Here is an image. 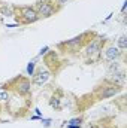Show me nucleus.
Instances as JSON below:
<instances>
[{
	"label": "nucleus",
	"mask_w": 127,
	"mask_h": 128,
	"mask_svg": "<svg viewBox=\"0 0 127 128\" xmlns=\"http://www.w3.org/2000/svg\"><path fill=\"white\" fill-rule=\"evenodd\" d=\"M81 122H82L81 118H75V119H70V121L67 122V125H81Z\"/></svg>",
	"instance_id": "nucleus-13"
},
{
	"label": "nucleus",
	"mask_w": 127,
	"mask_h": 128,
	"mask_svg": "<svg viewBox=\"0 0 127 128\" xmlns=\"http://www.w3.org/2000/svg\"><path fill=\"white\" fill-rule=\"evenodd\" d=\"M34 66H36L34 61H30V63H29V66H27V73H29V76H33V74H34Z\"/></svg>",
	"instance_id": "nucleus-12"
},
{
	"label": "nucleus",
	"mask_w": 127,
	"mask_h": 128,
	"mask_svg": "<svg viewBox=\"0 0 127 128\" xmlns=\"http://www.w3.org/2000/svg\"><path fill=\"white\" fill-rule=\"evenodd\" d=\"M84 39H85V34H81V36H78V37H75V39H70V40H67V42H64V43H60V45H58V48H67V49H78V48H79V46L82 45Z\"/></svg>",
	"instance_id": "nucleus-8"
},
{
	"label": "nucleus",
	"mask_w": 127,
	"mask_h": 128,
	"mask_svg": "<svg viewBox=\"0 0 127 128\" xmlns=\"http://www.w3.org/2000/svg\"><path fill=\"white\" fill-rule=\"evenodd\" d=\"M67 2H69V0H57V4H58L60 8H63V6L66 4V3H67Z\"/></svg>",
	"instance_id": "nucleus-15"
},
{
	"label": "nucleus",
	"mask_w": 127,
	"mask_h": 128,
	"mask_svg": "<svg viewBox=\"0 0 127 128\" xmlns=\"http://www.w3.org/2000/svg\"><path fill=\"white\" fill-rule=\"evenodd\" d=\"M103 37H96L94 40L88 42L87 46H85V51H84V57L85 58H91V61H94L96 58H99L102 49H103Z\"/></svg>",
	"instance_id": "nucleus-2"
},
{
	"label": "nucleus",
	"mask_w": 127,
	"mask_h": 128,
	"mask_svg": "<svg viewBox=\"0 0 127 128\" xmlns=\"http://www.w3.org/2000/svg\"><path fill=\"white\" fill-rule=\"evenodd\" d=\"M123 54L124 52H121L115 45H108L105 49H103V57H105V60L106 61H118V58H121L123 57Z\"/></svg>",
	"instance_id": "nucleus-5"
},
{
	"label": "nucleus",
	"mask_w": 127,
	"mask_h": 128,
	"mask_svg": "<svg viewBox=\"0 0 127 128\" xmlns=\"http://www.w3.org/2000/svg\"><path fill=\"white\" fill-rule=\"evenodd\" d=\"M49 78H51V72L48 70V68H39L34 74H33V84L34 85H37V86H40V85H43V84H46L48 80H49Z\"/></svg>",
	"instance_id": "nucleus-7"
},
{
	"label": "nucleus",
	"mask_w": 127,
	"mask_h": 128,
	"mask_svg": "<svg viewBox=\"0 0 127 128\" xmlns=\"http://www.w3.org/2000/svg\"><path fill=\"white\" fill-rule=\"evenodd\" d=\"M109 76H111L112 84H115V85H118V86L124 85V82H126V72H124L123 68H120V70H117V72H114V73H109Z\"/></svg>",
	"instance_id": "nucleus-9"
},
{
	"label": "nucleus",
	"mask_w": 127,
	"mask_h": 128,
	"mask_svg": "<svg viewBox=\"0 0 127 128\" xmlns=\"http://www.w3.org/2000/svg\"><path fill=\"white\" fill-rule=\"evenodd\" d=\"M14 88L20 96H27L32 91V84L26 78H18V79H15V86Z\"/></svg>",
	"instance_id": "nucleus-6"
},
{
	"label": "nucleus",
	"mask_w": 127,
	"mask_h": 128,
	"mask_svg": "<svg viewBox=\"0 0 127 128\" xmlns=\"http://www.w3.org/2000/svg\"><path fill=\"white\" fill-rule=\"evenodd\" d=\"M67 128H81V125H67Z\"/></svg>",
	"instance_id": "nucleus-17"
},
{
	"label": "nucleus",
	"mask_w": 127,
	"mask_h": 128,
	"mask_svg": "<svg viewBox=\"0 0 127 128\" xmlns=\"http://www.w3.org/2000/svg\"><path fill=\"white\" fill-rule=\"evenodd\" d=\"M48 49H49V48H48V46H45V48H42V49H40V52H39V54H40V55H43V54H46V52H48Z\"/></svg>",
	"instance_id": "nucleus-16"
},
{
	"label": "nucleus",
	"mask_w": 127,
	"mask_h": 128,
	"mask_svg": "<svg viewBox=\"0 0 127 128\" xmlns=\"http://www.w3.org/2000/svg\"><path fill=\"white\" fill-rule=\"evenodd\" d=\"M55 4L57 3L54 0H37L34 9H36L39 18H49L54 14H57L60 9V6H55Z\"/></svg>",
	"instance_id": "nucleus-1"
},
{
	"label": "nucleus",
	"mask_w": 127,
	"mask_h": 128,
	"mask_svg": "<svg viewBox=\"0 0 127 128\" xmlns=\"http://www.w3.org/2000/svg\"><path fill=\"white\" fill-rule=\"evenodd\" d=\"M15 12L20 14V22L21 24H33L37 20H40L33 6H23L20 9H15Z\"/></svg>",
	"instance_id": "nucleus-3"
},
{
	"label": "nucleus",
	"mask_w": 127,
	"mask_h": 128,
	"mask_svg": "<svg viewBox=\"0 0 127 128\" xmlns=\"http://www.w3.org/2000/svg\"><path fill=\"white\" fill-rule=\"evenodd\" d=\"M118 45H117V48L121 51V52H124L127 48V36H121L120 39H118V42H117Z\"/></svg>",
	"instance_id": "nucleus-11"
},
{
	"label": "nucleus",
	"mask_w": 127,
	"mask_h": 128,
	"mask_svg": "<svg viewBox=\"0 0 127 128\" xmlns=\"http://www.w3.org/2000/svg\"><path fill=\"white\" fill-rule=\"evenodd\" d=\"M121 92V86L115 85V84H108V85H102L96 90V96L99 97L100 100H105V98H111V97H115L117 94Z\"/></svg>",
	"instance_id": "nucleus-4"
},
{
	"label": "nucleus",
	"mask_w": 127,
	"mask_h": 128,
	"mask_svg": "<svg viewBox=\"0 0 127 128\" xmlns=\"http://www.w3.org/2000/svg\"><path fill=\"white\" fill-rule=\"evenodd\" d=\"M0 14L3 16H15V8H12L11 4H2L0 6Z\"/></svg>",
	"instance_id": "nucleus-10"
},
{
	"label": "nucleus",
	"mask_w": 127,
	"mask_h": 128,
	"mask_svg": "<svg viewBox=\"0 0 127 128\" xmlns=\"http://www.w3.org/2000/svg\"><path fill=\"white\" fill-rule=\"evenodd\" d=\"M8 100H9L8 92H0V101H8Z\"/></svg>",
	"instance_id": "nucleus-14"
}]
</instances>
